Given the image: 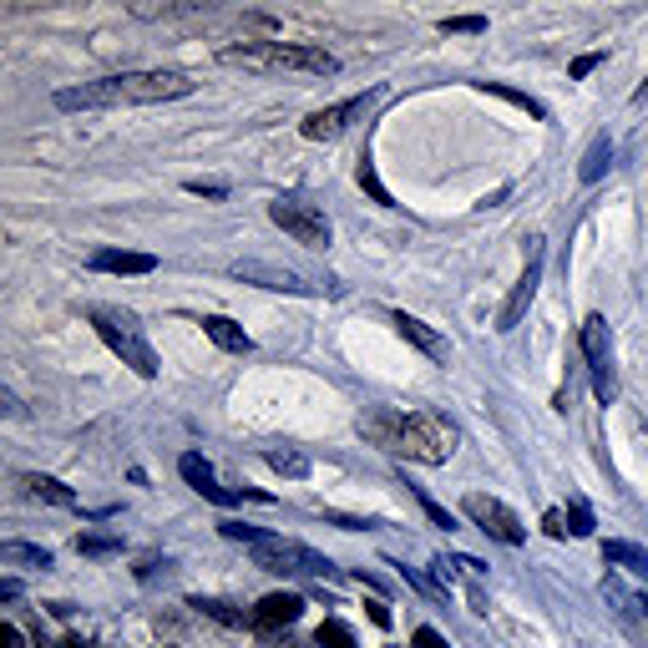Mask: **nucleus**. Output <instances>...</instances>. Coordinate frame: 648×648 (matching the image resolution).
Instances as JSON below:
<instances>
[{"label":"nucleus","mask_w":648,"mask_h":648,"mask_svg":"<svg viewBox=\"0 0 648 648\" xmlns=\"http://www.w3.org/2000/svg\"><path fill=\"white\" fill-rule=\"evenodd\" d=\"M193 81L183 71H127V76H102L87 87L56 92V107H127V102H173L188 97Z\"/></svg>","instance_id":"nucleus-1"},{"label":"nucleus","mask_w":648,"mask_h":648,"mask_svg":"<svg viewBox=\"0 0 648 648\" xmlns=\"http://www.w3.org/2000/svg\"><path fill=\"white\" fill-rule=\"evenodd\" d=\"M365 436H375L385 451L395 456H411V461H426V466H441L451 451H456V426L436 411H416V416H370L365 421Z\"/></svg>","instance_id":"nucleus-2"},{"label":"nucleus","mask_w":648,"mask_h":648,"mask_svg":"<svg viewBox=\"0 0 648 648\" xmlns=\"http://www.w3.org/2000/svg\"><path fill=\"white\" fill-rule=\"evenodd\" d=\"M223 66H243V71H304V76H335L340 61L319 46H299V41H243V46H223L218 51Z\"/></svg>","instance_id":"nucleus-3"},{"label":"nucleus","mask_w":648,"mask_h":648,"mask_svg":"<svg viewBox=\"0 0 648 648\" xmlns=\"http://www.w3.org/2000/svg\"><path fill=\"white\" fill-rule=\"evenodd\" d=\"M92 324H97V335L107 340V350H112L122 365H132L142 380L157 375V355H152V345H147V335H142V324H137L127 309L97 304V309H92Z\"/></svg>","instance_id":"nucleus-4"},{"label":"nucleus","mask_w":648,"mask_h":648,"mask_svg":"<svg viewBox=\"0 0 648 648\" xmlns=\"http://www.w3.org/2000/svg\"><path fill=\"white\" fill-rule=\"evenodd\" d=\"M254 567H264V573H289V578H330L335 562L319 557L314 547L304 542H289V537H269L254 547Z\"/></svg>","instance_id":"nucleus-5"},{"label":"nucleus","mask_w":648,"mask_h":648,"mask_svg":"<svg viewBox=\"0 0 648 648\" xmlns=\"http://www.w3.org/2000/svg\"><path fill=\"white\" fill-rule=\"evenodd\" d=\"M269 218H274L294 243H304V249H330V218H324L319 208H309V203H299V198H279V203H269Z\"/></svg>","instance_id":"nucleus-6"},{"label":"nucleus","mask_w":648,"mask_h":648,"mask_svg":"<svg viewBox=\"0 0 648 648\" xmlns=\"http://www.w3.org/2000/svg\"><path fill=\"white\" fill-rule=\"evenodd\" d=\"M461 512L486 532V537H497V542H507V547H517L527 532H522V522H517V512L512 507H502L497 497H486V492H466L461 497Z\"/></svg>","instance_id":"nucleus-7"},{"label":"nucleus","mask_w":648,"mask_h":648,"mask_svg":"<svg viewBox=\"0 0 648 648\" xmlns=\"http://www.w3.org/2000/svg\"><path fill=\"white\" fill-rule=\"evenodd\" d=\"M583 350H588V365H593L598 400H613V350H608V319L603 314L583 319Z\"/></svg>","instance_id":"nucleus-8"},{"label":"nucleus","mask_w":648,"mask_h":648,"mask_svg":"<svg viewBox=\"0 0 648 648\" xmlns=\"http://www.w3.org/2000/svg\"><path fill=\"white\" fill-rule=\"evenodd\" d=\"M537 284H542V238H532V243H527V274L517 279L512 299L502 304V319H497V330H517V319H522V309L532 304Z\"/></svg>","instance_id":"nucleus-9"},{"label":"nucleus","mask_w":648,"mask_h":648,"mask_svg":"<svg viewBox=\"0 0 648 648\" xmlns=\"http://www.w3.org/2000/svg\"><path fill=\"white\" fill-rule=\"evenodd\" d=\"M365 102L370 97H350V102H340V107H324V112H314L299 132L309 137V142H324V137H340L345 127H350V117H360L365 112Z\"/></svg>","instance_id":"nucleus-10"},{"label":"nucleus","mask_w":648,"mask_h":648,"mask_svg":"<svg viewBox=\"0 0 648 648\" xmlns=\"http://www.w3.org/2000/svg\"><path fill=\"white\" fill-rule=\"evenodd\" d=\"M304 613V603L294 598V593H269V598H259V608H254V628L259 633H279V628H289L294 618Z\"/></svg>","instance_id":"nucleus-11"},{"label":"nucleus","mask_w":648,"mask_h":648,"mask_svg":"<svg viewBox=\"0 0 648 648\" xmlns=\"http://www.w3.org/2000/svg\"><path fill=\"white\" fill-rule=\"evenodd\" d=\"M395 330H400L405 340H411L416 350H426L431 360H446V355H451V345H446V340L431 330V324H421L416 314H395Z\"/></svg>","instance_id":"nucleus-12"},{"label":"nucleus","mask_w":648,"mask_h":648,"mask_svg":"<svg viewBox=\"0 0 648 648\" xmlns=\"http://www.w3.org/2000/svg\"><path fill=\"white\" fill-rule=\"evenodd\" d=\"M203 335H208L218 350H228V355H249V350H254V340L243 335L233 319H223V314H208V319H203Z\"/></svg>","instance_id":"nucleus-13"},{"label":"nucleus","mask_w":648,"mask_h":648,"mask_svg":"<svg viewBox=\"0 0 648 648\" xmlns=\"http://www.w3.org/2000/svg\"><path fill=\"white\" fill-rule=\"evenodd\" d=\"M92 269H102V274H152V269H157V259H152V254L97 249V254H92Z\"/></svg>","instance_id":"nucleus-14"},{"label":"nucleus","mask_w":648,"mask_h":648,"mask_svg":"<svg viewBox=\"0 0 648 648\" xmlns=\"http://www.w3.org/2000/svg\"><path fill=\"white\" fill-rule=\"evenodd\" d=\"M603 557H608L613 567H628V573L648 578V552H643L638 542H603Z\"/></svg>","instance_id":"nucleus-15"},{"label":"nucleus","mask_w":648,"mask_h":648,"mask_svg":"<svg viewBox=\"0 0 648 648\" xmlns=\"http://www.w3.org/2000/svg\"><path fill=\"white\" fill-rule=\"evenodd\" d=\"M178 471H183V481L193 486V492H198V497L208 492V486H218V481H213V466H208V461H203L198 451H188V456L178 461Z\"/></svg>","instance_id":"nucleus-16"},{"label":"nucleus","mask_w":648,"mask_h":648,"mask_svg":"<svg viewBox=\"0 0 648 648\" xmlns=\"http://www.w3.org/2000/svg\"><path fill=\"white\" fill-rule=\"evenodd\" d=\"M608 162H613V142H608V137H598V142L588 147V157H583V168H578V178H583V183H598V178H603V168H608Z\"/></svg>","instance_id":"nucleus-17"},{"label":"nucleus","mask_w":648,"mask_h":648,"mask_svg":"<svg viewBox=\"0 0 648 648\" xmlns=\"http://www.w3.org/2000/svg\"><path fill=\"white\" fill-rule=\"evenodd\" d=\"M26 486H31V497H41V502H51V507H76V497L66 492L61 481H51V476H26Z\"/></svg>","instance_id":"nucleus-18"},{"label":"nucleus","mask_w":648,"mask_h":648,"mask_svg":"<svg viewBox=\"0 0 648 648\" xmlns=\"http://www.w3.org/2000/svg\"><path fill=\"white\" fill-rule=\"evenodd\" d=\"M233 274H238V279H269V289H294V294H304V284H299L294 274H279V269H259V264H238Z\"/></svg>","instance_id":"nucleus-19"},{"label":"nucleus","mask_w":648,"mask_h":648,"mask_svg":"<svg viewBox=\"0 0 648 648\" xmlns=\"http://www.w3.org/2000/svg\"><path fill=\"white\" fill-rule=\"evenodd\" d=\"M314 643H319V648H355V633H350L340 618H324L319 633H314Z\"/></svg>","instance_id":"nucleus-20"},{"label":"nucleus","mask_w":648,"mask_h":648,"mask_svg":"<svg viewBox=\"0 0 648 648\" xmlns=\"http://www.w3.org/2000/svg\"><path fill=\"white\" fill-rule=\"evenodd\" d=\"M0 557H6V562H31V567H51V552L46 547H26V542H6Z\"/></svg>","instance_id":"nucleus-21"},{"label":"nucleus","mask_w":648,"mask_h":648,"mask_svg":"<svg viewBox=\"0 0 648 648\" xmlns=\"http://www.w3.org/2000/svg\"><path fill=\"white\" fill-rule=\"evenodd\" d=\"M481 92H492V97H507L512 107H522V112L542 117V102H532V97H522V92H507V87H497V81H481Z\"/></svg>","instance_id":"nucleus-22"},{"label":"nucleus","mask_w":648,"mask_h":648,"mask_svg":"<svg viewBox=\"0 0 648 648\" xmlns=\"http://www.w3.org/2000/svg\"><path fill=\"white\" fill-rule=\"evenodd\" d=\"M218 532H223V537H233V542H254V547L274 537V532H259V527H243V522H223Z\"/></svg>","instance_id":"nucleus-23"},{"label":"nucleus","mask_w":648,"mask_h":648,"mask_svg":"<svg viewBox=\"0 0 648 648\" xmlns=\"http://www.w3.org/2000/svg\"><path fill=\"white\" fill-rule=\"evenodd\" d=\"M360 188H365V193H370V198H375V203H385V208H390V203H395V198H390V193H385V183H380V178H375V168H370V162H360Z\"/></svg>","instance_id":"nucleus-24"},{"label":"nucleus","mask_w":648,"mask_h":648,"mask_svg":"<svg viewBox=\"0 0 648 648\" xmlns=\"http://www.w3.org/2000/svg\"><path fill=\"white\" fill-rule=\"evenodd\" d=\"M269 466H274V471H289V476H304V471H309V461L294 456V451H269Z\"/></svg>","instance_id":"nucleus-25"},{"label":"nucleus","mask_w":648,"mask_h":648,"mask_svg":"<svg viewBox=\"0 0 648 648\" xmlns=\"http://www.w3.org/2000/svg\"><path fill=\"white\" fill-rule=\"evenodd\" d=\"M193 608H203V613H208V618H218V623H243V613H233L228 603H213V598H198Z\"/></svg>","instance_id":"nucleus-26"},{"label":"nucleus","mask_w":648,"mask_h":648,"mask_svg":"<svg viewBox=\"0 0 648 648\" xmlns=\"http://www.w3.org/2000/svg\"><path fill=\"white\" fill-rule=\"evenodd\" d=\"M416 497H421V507H426V517H431V522H436V527H446V532H451V527H456V517H451V512H446V507H441V502H431V497H426V492H416Z\"/></svg>","instance_id":"nucleus-27"},{"label":"nucleus","mask_w":648,"mask_h":648,"mask_svg":"<svg viewBox=\"0 0 648 648\" xmlns=\"http://www.w3.org/2000/svg\"><path fill=\"white\" fill-rule=\"evenodd\" d=\"M567 522H573V537H588V532H593V517H588V507H583V502H573Z\"/></svg>","instance_id":"nucleus-28"},{"label":"nucleus","mask_w":648,"mask_h":648,"mask_svg":"<svg viewBox=\"0 0 648 648\" xmlns=\"http://www.w3.org/2000/svg\"><path fill=\"white\" fill-rule=\"evenodd\" d=\"M76 547H81V552H92V557H102V552H117V537H81Z\"/></svg>","instance_id":"nucleus-29"},{"label":"nucleus","mask_w":648,"mask_h":648,"mask_svg":"<svg viewBox=\"0 0 648 648\" xmlns=\"http://www.w3.org/2000/svg\"><path fill=\"white\" fill-rule=\"evenodd\" d=\"M441 31H486V21L481 16H451V21H441Z\"/></svg>","instance_id":"nucleus-30"},{"label":"nucleus","mask_w":648,"mask_h":648,"mask_svg":"<svg viewBox=\"0 0 648 648\" xmlns=\"http://www.w3.org/2000/svg\"><path fill=\"white\" fill-rule=\"evenodd\" d=\"M411 648H451L436 628H416V638H411Z\"/></svg>","instance_id":"nucleus-31"},{"label":"nucleus","mask_w":648,"mask_h":648,"mask_svg":"<svg viewBox=\"0 0 648 648\" xmlns=\"http://www.w3.org/2000/svg\"><path fill=\"white\" fill-rule=\"evenodd\" d=\"M542 527H547V537H567V532H573L562 512H547V517H542Z\"/></svg>","instance_id":"nucleus-32"},{"label":"nucleus","mask_w":648,"mask_h":648,"mask_svg":"<svg viewBox=\"0 0 648 648\" xmlns=\"http://www.w3.org/2000/svg\"><path fill=\"white\" fill-rule=\"evenodd\" d=\"M365 608H370V623H375V628H390V608H385L380 598H370Z\"/></svg>","instance_id":"nucleus-33"},{"label":"nucleus","mask_w":648,"mask_h":648,"mask_svg":"<svg viewBox=\"0 0 648 648\" xmlns=\"http://www.w3.org/2000/svg\"><path fill=\"white\" fill-rule=\"evenodd\" d=\"M613 598H618V603H628V608L643 618V628H648V598H628V593H618V588H613Z\"/></svg>","instance_id":"nucleus-34"},{"label":"nucleus","mask_w":648,"mask_h":648,"mask_svg":"<svg viewBox=\"0 0 648 648\" xmlns=\"http://www.w3.org/2000/svg\"><path fill=\"white\" fill-rule=\"evenodd\" d=\"M0 643H6V648H21V628L6 623V628H0Z\"/></svg>","instance_id":"nucleus-35"},{"label":"nucleus","mask_w":648,"mask_h":648,"mask_svg":"<svg viewBox=\"0 0 648 648\" xmlns=\"http://www.w3.org/2000/svg\"><path fill=\"white\" fill-rule=\"evenodd\" d=\"M598 61H603V56H578V61H573V76H588Z\"/></svg>","instance_id":"nucleus-36"},{"label":"nucleus","mask_w":648,"mask_h":648,"mask_svg":"<svg viewBox=\"0 0 648 648\" xmlns=\"http://www.w3.org/2000/svg\"><path fill=\"white\" fill-rule=\"evenodd\" d=\"M188 193H208V198H223V188H218V183H188Z\"/></svg>","instance_id":"nucleus-37"},{"label":"nucleus","mask_w":648,"mask_h":648,"mask_svg":"<svg viewBox=\"0 0 648 648\" xmlns=\"http://www.w3.org/2000/svg\"><path fill=\"white\" fill-rule=\"evenodd\" d=\"M633 102H648V81H643V87H638V92H633Z\"/></svg>","instance_id":"nucleus-38"},{"label":"nucleus","mask_w":648,"mask_h":648,"mask_svg":"<svg viewBox=\"0 0 648 648\" xmlns=\"http://www.w3.org/2000/svg\"><path fill=\"white\" fill-rule=\"evenodd\" d=\"M61 648H87V643H81V638H66V643H61Z\"/></svg>","instance_id":"nucleus-39"}]
</instances>
